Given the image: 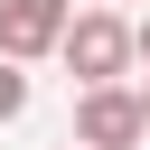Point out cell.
Listing matches in <instances>:
<instances>
[{
	"instance_id": "obj_2",
	"label": "cell",
	"mask_w": 150,
	"mask_h": 150,
	"mask_svg": "<svg viewBox=\"0 0 150 150\" xmlns=\"http://www.w3.org/2000/svg\"><path fill=\"white\" fill-rule=\"evenodd\" d=\"M75 141H94V150H141L150 141V122H141V94L112 75V84H75Z\"/></svg>"
},
{
	"instance_id": "obj_3",
	"label": "cell",
	"mask_w": 150,
	"mask_h": 150,
	"mask_svg": "<svg viewBox=\"0 0 150 150\" xmlns=\"http://www.w3.org/2000/svg\"><path fill=\"white\" fill-rule=\"evenodd\" d=\"M66 19H75V0H0V56H19V66L56 56Z\"/></svg>"
},
{
	"instance_id": "obj_4",
	"label": "cell",
	"mask_w": 150,
	"mask_h": 150,
	"mask_svg": "<svg viewBox=\"0 0 150 150\" xmlns=\"http://www.w3.org/2000/svg\"><path fill=\"white\" fill-rule=\"evenodd\" d=\"M19 112H28V66L0 56V122H19Z\"/></svg>"
},
{
	"instance_id": "obj_7",
	"label": "cell",
	"mask_w": 150,
	"mask_h": 150,
	"mask_svg": "<svg viewBox=\"0 0 150 150\" xmlns=\"http://www.w3.org/2000/svg\"><path fill=\"white\" fill-rule=\"evenodd\" d=\"M66 150H94V141H66Z\"/></svg>"
},
{
	"instance_id": "obj_5",
	"label": "cell",
	"mask_w": 150,
	"mask_h": 150,
	"mask_svg": "<svg viewBox=\"0 0 150 150\" xmlns=\"http://www.w3.org/2000/svg\"><path fill=\"white\" fill-rule=\"evenodd\" d=\"M131 66H150V9L131 19Z\"/></svg>"
},
{
	"instance_id": "obj_6",
	"label": "cell",
	"mask_w": 150,
	"mask_h": 150,
	"mask_svg": "<svg viewBox=\"0 0 150 150\" xmlns=\"http://www.w3.org/2000/svg\"><path fill=\"white\" fill-rule=\"evenodd\" d=\"M141 122H150V84H141Z\"/></svg>"
},
{
	"instance_id": "obj_1",
	"label": "cell",
	"mask_w": 150,
	"mask_h": 150,
	"mask_svg": "<svg viewBox=\"0 0 150 150\" xmlns=\"http://www.w3.org/2000/svg\"><path fill=\"white\" fill-rule=\"evenodd\" d=\"M56 56L75 66V84H112V75H131V19L122 9H75Z\"/></svg>"
}]
</instances>
